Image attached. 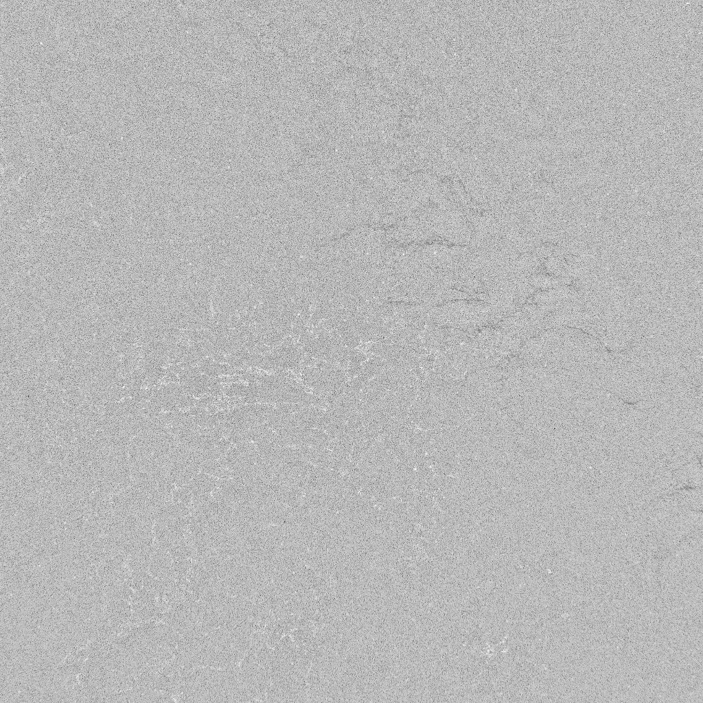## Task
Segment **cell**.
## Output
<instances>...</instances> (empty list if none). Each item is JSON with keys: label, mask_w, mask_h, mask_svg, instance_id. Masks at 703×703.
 <instances>
[{"label": "cell", "mask_w": 703, "mask_h": 703, "mask_svg": "<svg viewBox=\"0 0 703 703\" xmlns=\"http://www.w3.org/2000/svg\"><path fill=\"white\" fill-rule=\"evenodd\" d=\"M505 317L495 306L476 299H456L430 307L427 319L443 327L473 332Z\"/></svg>", "instance_id": "cell-1"}, {"label": "cell", "mask_w": 703, "mask_h": 703, "mask_svg": "<svg viewBox=\"0 0 703 703\" xmlns=\"http://www.w3.org/2000/svg\"><path fill=\"white\" fill-rule=\"evenodd\" d=\"M303 373L306 385L319 393L328 394L332 398L338 395L345 384L346 376L342 369L324 364L316 367H308Z\"/></svg>", "instance_id": "cell-2"}, {"label": "cell", "mask_w": 703, "mask_h": 703, "mask_svg": "<svg viewBox=\"0 0 703 703\" xmlns=\"http://www.w3.org/2000/svg\"><path fill=\"white\" fill-rule=\"evenodd\" d=\"M299 647L309 651L314 644V631L308 628H295L289 634Z\"/></svg>", "instance_id": "cell-3"}, {"label": "cell", "mask_w": 703, "mask_h": 703, "mask_svg": "<svg viewBox=\"0 0 703 703\" xmlns=\"http://www.w3.org/2000/svg\"><path fill=\"white\" fill-rule=\"evenodd\" d=\"M67 449L60 445L49 444L47 457L49 462L63 463L66 459Z\"/></svg>", "instance_id": "cell-4"}]
</instances>
